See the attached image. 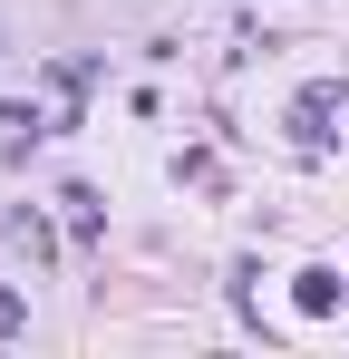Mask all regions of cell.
<instances>
[{"label":"cell","mask_w":349,"mask_h":359,"mask_svg":"<svg viewBox=\"0 0 349 359\" xmlns=\"http://www.w3.org/2000/svg\"><path fill=\"white\" fill-rule=\"evenodd\" d=\"M58 204H68V233H78V243H97V194H88V184H68Z\"/></svg>","instance_id":"3957f363"},{"label":"cell","mask_w":349,"mask_h":359,"mask_svg":"<svg viewBox=\"0 0 349 359\" xmlns=\"http://www.w3.org/2000/svg\"><path fill=\"white\" fill-rule=\"evenodd\" d=\"M20 330H29V301H20L10 282H0V340H20Z\"/></svg>","instance_id":"277c9868"},{"label":"cell","mask_w":349,"mask_h":359,"mask_svg":"<svg viewBox=\"0 0 349 359\" xmlns=\"http://www.w3.org/2000/svg\"><path fill=\"white\" fill-rule=\"evenodd\" d=\"M291 311H301V320H330V311H340V272H330V262L291 272Z\"/></svg>","instance_id":"6da1fadb"},{"label":"cell","mask_w":349,"mask_h":359,"mask_svg":"<svg viewBox=\"0 0 349 359\" xmlns=\"http://www.w3.org/2000/svg\"><path fill=\"white\" fill-rule=\"evenodd\" d=\"M330 88H310V97H301V107H291V146H301V156H320V136H330Z\"/></svg>","instance_id":"7a4b0ae2"}]
</instances>
